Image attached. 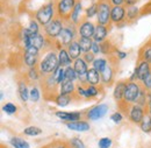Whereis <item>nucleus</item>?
<instances>
[{
  "label": "nucleus",
  "mask_w": 151,
  "mask_h": 148,
  "mask_svg": "<svg viewBox=\"0 0 151 148\" xmlns=\"http://www.w3.org/2000/svg\"><path fill=\"white\" fill-rule=\"evenodd\" d=\"M87 90V96H88V98L90 97H95L96 94H98V89L95 88V85H91L88 89H86Z\"/></svg>",
  "instance_id": "48"
},
{
  "label": "nucleus",
  "mask_w": 151,
  "mask_h": 148,
  "mask_svg": "<svg viewBox=\"0 0 151 148\" xmlns=\"http://www.w3.org/2000/svg\"><path fill=\"white\" fill-rule=\"evenodd\" d=\"M59 67L58 56L55 53H50L40 63V70L42 74H54Z\"/></svg>",
  "instance_id": "4"
},
{
  "label": "nucleus",
  "mask_w": 151,
  "mask_h": 148,
  "mask_svg": "<svg viewBox=\"0 0 151 148\" xmlns=\"http://www.w3.org/2000/svg\"><path fill=\"white\" fill-rule=\"evenodd\" d=\"M112 5L113 6H121V5H124V0H111Z\"/></svg>",
  "instance_id": "52"
},
{
  "label": "nucleus",
  "mask_w": 151,
  "mask_h": 148,
  "mask_svg": "<svg viewBox=\"0 0 151 148\" xmlns=\"http://www.w3.org/2000/svg\"><path fill=\"white\" fill-rule=\"evenodd\" d=\"M122 114L120 113V112H115V113H113L112 115H111V119L113 120L114 123H116V124H119V123H121L122 121Z\"/></svg>",
  "instance_id": "46"
},
{
  "label": "nucleus",
  "mask_w": 151,
  "mask_h": 148,
  "mask_svg": "<svg viewBox=\"0 0 151 148\" xmlns=\"http://www.w3.org/2000/svg\"><path fill=\"white\" fill-rule=\"evenodd\" d=\"M2 110L6 112L7 114H13V113L17 112V106H15L14 104H12V103H7V104L2 107Z\"/></svg>",
  "instance_id": "40"
},
{
  "label": "nucleus",
  "mask_w": 151,
  "mask_h": 148,
  "mask_svg": "<svg viewBox=\"0 0 151 148\" xmlns=\"http://www.w3.org/2000/svg\"><path fill=\"white\" fill-rule=\"evenodd\" d=\"M143 84H144V88H145L148 91H151V73L144 78Z\"/></svg>",
  "instance_id": "47"
},
{
  "label": "nucleus",
  "mask_w": 151,
  "mask_h": 148,
  "mask_svg": "<svg viewBox=\"0 0 151 148\" xmlns=\"http://www.w3.org/2000/svg\"><path fill=\"white\" fill-rule=\"evenodd\" d=\"M68 128L73 131H79V132H86V131L90 130V124L86 123V121H80V120H77V121H70L66 124Z\"/></svg>",
  "instance_id": "17"
},
{
  "label": "nucleus",
  "mask_w": 151,
  "mask_h": 148,
  "mask_svg": "<svg viewBox=\"0 0 151 148\" xmlns=\"http://www.w3.org/2000/svg\"><path fill=\"white\" fill-rule=\"evenodd\" d=\"M73 68H75L76 73L78 75V79L81 83L87 82V71H88V69H87V63L85 62V59L81 58V57L75 59Z\"/></svg>",
  "instance_id": "7"
},
{
  "label": "nucleus",
  "mask_w": 151,
  "mask_h": 148,
  "mask_svg": "<svg viewBox=\"0 0 151 148\" xmlns=\"http://www.w3.org/2000/svg\"><path fill=\"white\" fill-rule=\"evenodd\" d=\"M38 50L37 48L35 47H26V50H24V63L29 67V68H33L36 65L37 63V56H38Z\"/></svg>",
  "instance_id": "10"
},
{
  "label": "nucleus",
  "mask_w": 151,
  "mask_h": 148,
  "mask_svg": "<svg viewBox=\"0 0 151 148\" xmlns=\"http://www.w3.org/2000/svg\"><path fill=\"white\" fill-rule=\"evenodd\" d=\"M112 146V140L109 138H102L99 140V147L100 148H109Z\"/></svg>",
  "instance_id": "41"
},
{
  "label": "nucleus",
  "mask_w": 151,
  "mask_h": 148,
  "mask_svg": "<svg viewBox=\"0 0 151 148\" xmlns=\"http://www.w3.org/2000/svg\"><path fill=\"white\" fill-rule=\"evenodd\" d=\"M23 133L26 135H29V136H36V135H40L42 133V130L40 127H36V126H30V127L24 128Z\"/></svg>",
  "instance_id": "34"
},
{
  "label": "nucleus",
  "mask_w": 151,
  "mask_h": 148,
  "mask_svg": "<svg viewBox=\"0 0 151 148\" xmlns=\"http://www.w3.org/2000/svg\"><path fill=\"white\" fill-rule=\"evenodd\" d=\"M59 148H64V147H59Z\"/></svg>",
  "instance_id": "55"
},
{
  "label": "nucleus",
  "mask_w": 151,
  "mask_h": 148,
  "mask_svg": "<svg viewBox=\"0 0 151 148\" xmlns=\"http://www.w3.org/2000/svg\"><path fill=\"white\" fill-rule=\"evenodd\" d=\"M100 79H101V74H100L96 69H94V68L88 69V71H87V82H88L91 85H96V84H99Z\"/></svg>",
  "instance_id": "23"
},
{
  "label": "nucleus",
  "mask_w": 151,
  "mask_h": 148,
  "mask_svg": "<svg viewBox=\"0 0 151 148\" xmlns=\"http://www.w3.org/2000/svg\"><path fill=\"white\" fill-rule=\"evenodd\" d=\"M64 28V21L59 17H55L47 26H44V33L50 38H56L60 35Z\"/></svg>",
  "instance_id": "5"
},
{
  "label": "nucleus",
  "mask_w": 151,
  "mask_h": 148,
  "mask_svg": "<svg viewBox=\"0 0 151 148\" xmlns=\"http://www.w3.org/2000/svg\"><path fill=\"white\" fill-rule=\"evenodd\" d=\"M57 1H49L47 4H44L43 6H41L35 13V20H37V22L41 26H47L52 19L57 17V8H56Z\"/></svg>",
  "instance_id": "1"
},
{
  "label": "nucleus",
  "mask_w": 151,
  "mask_h": 148,
  "mask_svg": "<svg viewBox=\"0 0 151 148\" xmlns=\"http://www.w3.org/2000/svg\"><path fill=\"white\" fill-rule=\"evenodd\" d=\"M108 112V105L106 104H100L98 106H94L93 109H91L87 113V118L91 120H98L101 119L104 115H106V113Z\"/></svg>",
  "instance_id": "13"
},
{
  "label": "nucleus",
  "mask_w": 151,
  "mask_h": 148,
  "mask_svg": "<svg viewBox=\"0 0 151 148\" xmlns=\"http://www.w3.org/2000/svg\"><path fill=\"white\" fill-rule=\"evenodd\" d=\"M56 103L58 106H66L71 102V97L68 93H59L56 97Z\"/></svg>",
  "instance_id": "28"
},
{
  "label": "nucleus",
  "mask_w": 151,
  "mask_h": 148,
  "mask_svg": "<svg viewBox=\"0 0 151 148\" xmlns=\"http://www.w3.org/2000/svg\"><path fill=\"white\" fill-rule=\"evenodd\" d=\"M141 92V89L138 86V84L136 82H129L127 83V88H126V92H124V100L130 103V102H136V99L138 98Z\"/></svg>",
  "instance_id": "8"
},
{
  "label": "nucleus",
  "mask_w": 151,
  "mask_h": 148,
  "mask_svg": "<svg viewBox=\"0 0 151 148\" xmlns=\"http://www.w3.org/2000/svg\"><path fill=\"white\" fill-rule=\"evenodd\" d=\"M92 64H93V68L94 69H96L99 73H102L104 69L107 67V61L104 59V58H95L94 62Z\"/></svg>",
  "instance_id": "32"
},
{
  "label": "nucleus",
  "mask_w": 151,
  "mask_h": 148,
  "mask_svg": "<svg viewBox=\"0 0 151 148\" xmlns=\"http://www.w3.org/2000/svg\"><path fill=\"white\" fill-rule=\"evenodd\" d=\"M141 17V8H138L136 5L135 6H129L127 7V14H126V19L128 21H135L136 19H138Z\"/></svg>",
  "instance_id": "22"
},
{
  "label": "nucleus",
  "mask_w": 151,
  "mask_h": 148,
  "mask_svg": "<svg viewBox=\"0 0 151 148\" xmlns=\"http://www.w3.org/2000/svg\"><path fill=\"white\" fill-rule=\"evenodd\" d=\"M29 98H30V100L34 102V103L38 102V99H40V91H38L37 88H33V89L30 90V92H29Z\"/></svg>",
  "instance_id": "39"
},
{
  "label": "nucleus",
  "mask_w": 151,
  "mask_h": 148,
  "mask_svg": "<svg viewBox=\"0 0 151 148\" xmlns=\"http://www.w3.org/2000/svg\"><path fill=\"white\" fill-rule=\"evenodd\" d=\"M71 144H72V146H73L75 148H85L84 144L81 142V140H80V139H78V138H73V139H71Z\"/></svg>",
  "instance_id": "45"
},
{
  "label": "nucleus",
  "mask_w": 151,
  "mask_h": 148,
  "mask_svg": "<svg viewBox=\"0 0 151 148\" xmlns=\"http://www.w3.org/2000/svg\"><path fill=\"white\" fill-rule=\"evenodd\" d=\"M75 91V85H73V82L72 81H69V79H65L62 85H60V93H72Z\"/></svg>",
  "instance_id": "27"
},
{
  "label": "nucleus",
  "mask_w": 151,
  "mask_h": 148,
  "mask_svg": "<svg viewBox=\"0 0 151 148\" xmlns=\"http://www.w3.org/2000/svg\"><path fill=\"white\" fill-rule=\"evenodd\" d=\"M56 115L60 118L62 120L66 121H77L80 119V113L79 112H56Z\"/></svg>",
  "instance_id": "19"
},
{
  "label": "nucleus",
  "mask_w": 151,
  "mask_h": 148,
  "mask_svg": "<svg viewBox=\"0 0 151 148\" xmlns=\"http://www.w3.org/2000/svg\"><path fill=\"white\" fill-rule=\"evenodd\" d=\"M150 67H149V62H147V61H142L139 64H138V67H137V79H139V81H144V78L148 76V75L150 74Z\"/></svg>",
  "instance_id": "15"
},
{
  "label": "nucleus",
  "mask_w": 151,
  "mask_h": 148,
  "mask_svg": "<svg viewBox=\"0 0 151 148\" xmlns=\"http://www.w3.org/2000/svg\"><path fill=\"white\" fill-rule=\"evenodd\" d=\"M78 42L80 44V48H81L83 53H88L90 50H92L93 41H92L91 37H80Z\"/></svg>",
  "instance_id": "26"
},
{
  "label": "nucleus",
  "mask_w": 151,
  "mask_h": 148,
  "mask_svg": "<svg viewBox=\"0 0 151 148\" xmlns=\"http://www.w3.org/2000/svg\"><path fill=\"white\" fill-rule=\"evenodd\" d=\"M117 56H119V58H120V59H123V58L127 56V53L121 52V50H117Z\"/></svg>",
  "instance_id": "53"
},
{
  "label": "nucleus",
  "mask_w": 151,
  "mask_h": 148,
  "mask_svg": "<svg viewBox=\"0 0 151 148\" xmlns=\"http://www.w3.org/2000/svg\"><path fill=\"white\" fill-rule=\"evenodd\" d=\"M107 33H108L107 26H104V25H99L98 23V26H95V32H94V35H93L94 42L102 43L105 41L106 36H107Z\"/></svg>",
  "instance_id": "14"
},
{
  "label": "nucleus",
  "mask_w": 151,
  "mask_h": 148,
  "mask_svg": "<svg viewBox=\"0 0 151 148\" xmlns=\"http://www.w3.org/2000/svg\"><path fill=\"white\" fill-rule=\"evenodd\" d=\"M94 53H84V59H85V62L86 63H93L94 62Z\"/></svg>",
  "instance_id": "44"
},
{
  "label": "nucleus",
  "mask_w": 151,
  "mask_h": 148,
  "mask_svg": "<svg viewBox=\"0 0 151 148\" xmlns=\"http://www.w3.org/2000/svg\"><path fill=\"white\" fill-rule=\"evenodd\" d=\"M58 61H59V67H70L72 58L68 50L62 49L59 50V54H58Z\"/></svg>",
  "instance_id": "21"
},
{
  "label": "nucleus",
  "mask_w": 151,
  "mask_h": 148,
  "mask_svg": "<svg viewBox=\"0 0 151 148\" xmlns=\"http://www.w3.org/2000/svg\"><path fill=\"white\" fill-rule=\"evenodd\" d=\"M151 14V0H149L142 8H141V17Z\"/></svg>",
  "instance_id": "42"
},
{
  "label": "nucleus",
  "mask_w": 151,
  "mask_h": 148,
  "mask_svg": "<svg viewBox=\"0 0 151 148\" xmlns=\"http://www.w3.org/2000/svg\"><path fill=\"white\" fill-rule=\"evenodd\" d=\"M100 52H101V44L98 43V42H93V46H92V53L99 54Z\"/></svg>",
  "instance_id": "49"
},
{
  "label": "nucleus",
  "mask_w": 151,
  "mask_h": 148,
  "mask_svg": "<svg viewBox=\"0 0 151 148\" xmlns=\"http://www.w3.org/2000/svg\"><path fill=\"white\" fill-rule=\"evenodd\" d=\"M142 58L143 61H147V62H150L151 61V43H149L147 47H144L142 49Z\"/></svg>",
  "instance_id": "38"
},
{
  "label": "nucleus",
  "mask_w": 151,
  "mask_h": 148,
  "mask_svg": "<svg viewBox=\"0 0 151 148\" xmlns=\"http://www.w3.org/2000/svg\"><path fill=\"white\" fill-rule=\"evenodd\" d=\"M111 0H98V23L107 26L111 23V12H112Z\"/></svg>",
  "instance_id": "2"
},
{
  "label": "nucleus",
  "mask_w": 151,
  "mask_h": 148,
  "mask_svg": "<svg viewBox=\"0 0 151 148\" xmlns=\"http://www.w3.org/2000/svg\"><path fill=\"white\" fill-rule=\"evenodd\" d=\"M126 14H127V7L124 5L113 6L111 12V22H113L115 25L121 23L122 21H124Z\"/></svg>",
  "instance_id": "9"
},
{
  "label": "nucleus",
  "mask_w": 151,
  "mask_h": 148,
  "mask_svg": "<svg viewBox=\"0 0 151 148\" xmlns=\"http://www.w3.org/2000/svg\"><path fill=\"white\" fill-rule=\"evenodd\" d=\"M28 32L33 35V34H38L40 30V23L37 22V20H30L29 21V26L27 27Z\"/></svg>",
  "instance_id": "35"
},
{
  "label": "nucleus",
  "mask_w": 151,
  "mask_h": 148,
  "mask_svg": "<svg viewBox=\"0 0 151 148\" xmlns=\"http://www.w3.org/2000/svg\"><path fill=\"white\" fill-rule=\"evenodd\" d=\"M77 91H78V93H79L80 96H83V97H85V98H88V96H87V90H85V89H83L81 86H78V89H77Z\"/></svg>",
  "instance_id": "50"
},
{
  "label": "nucleus",
  "mask_w": 151,
  "mask_h": 148,
  "mask_svg": "<svg viewBox=\"0 0 151 148\" xmlns=\"http://www.w3.org/2000/svg\"><path fill=\"white\" fill-rule=\"evenodd\" d=\"M28 76H29L30 79L36 81V79H38V77H40V74H38V71L36 70V68L33 67V68H30V70H29V73H28Z\"/></svg>",
  "instance_id": "43"
},
{
  "label": "nucleus",
  "mask_w": 151,
  "mask_h": 148,
  "mask_svg": "<svg viewBox=\"0 0 151 148\" xmlns=\"http://www.w3.org/2000/svg\"><path fill=\"white\" fill-rule=\"evenodd\" d=\"M149 109H150V115H151V104H150V107H149Z\"/></svg>",
  "instance_id": "54"
},
{
  "label": "nucleus",
  "mask_w": 151,
  "mask_h": 148,
  "mask_svg": "<svg viewBox=\"0 0 151 148\" xmlns=\"http://www.w3.org/2000/svg\"><path fill=\"white\" fill-rule=\"evenodd\" d=\"M126 88H127V83L126 82H119L116 84L115 90H114V98L116 100H121L122 98H124Z\"/></svg>",
  "instance_id": "25"
},
{
  "label": "nucleus",
  "mask_w": 151,
  "mask_h": 148,
  "mask_svg": "<svg viewBox=\"0 0 151 148\" xmlns=\"http://www.w3.org/2000/svg\"><path fill=\"white\" fill-rule=\"evenodd\" d=\"M11 142H12V145L15 148H29V145L24 140H22L20 138H13L11 140Z\"/></svg>",
  "instance_id": "37"
},
{
  "label": "nucleus",
  "mask_w": 151,
  "mask_h": 148,
  "mask_svg": "<svg viewBox=\"0 0 151 148\" xmlns=\"http://www.w3.org/2000/svg\"><path fill=\"white\" fill-rule=\"evenodd\" d=\"M81 11H83V2L81 0H78V2L76 4L75 8L72 11V14H71V18L70 21L75 25H78L80 22V14H81Z\"/></svg>",
  "instance_id": "20"
},
{
  "label": "nucleus",
  "mask_w": 151,
  "mask_h": 148,
  "mask_svg": "<svg viewBox=\"0 0 151 148\" xmlns=\"http://www.w3.org/2000/svg\"><path fill=\"white\" fill-rule=\"evenodd\" d=\"M85 18L86 19H91L93 18L94 15L98 14V1H94L91 6H88L85 11Z\"/></svg>",
  "instance_id": "30"
},
{
  "label": "nucleus",
  "mask_w": 151,
  "mask_h": 148,
  "mask_svg": "<svg viewBox=\"0 0 151 148\" xmlns=\"http://www.w3.org/2000/svg\"><path fill=\"white\" fill-rule=\"evenodd\" d=\"M141 128L143 132H151V115L145 114L141 121Z\"/></svg>",
  "instance_id": "31"
},
{
  "label": "nucleus",
  "mask_w": 151,
  "mask_h": 148,
  "mask_svg": "<svg viewBox=\"0 0 151 148\" xmlns=\"http://www.w3.org/2000/svg\"><path fill=\"white\" fill-rule=\"evenodd\" d=\"M68 52H69V54H70L72 59L79 58L80 55H81V53H83V50H81V48H80V44H79V42H77V41L71 42V43L68 46Z\"/></svg>",
  "instance_id": "18"
},
{
  "label": "nucleus",
  "mask_w": 151,
  "mask_h": 148,
  "mask_svg": "<svg viewBox=\"0 0 151 148\" xmlns=\"http://www.w3.org/2000/svg\"><path fill=\"white\" fill-rule=\"evenodd\" d=\"M52 75L58 84H62L65 81V70L63 69V67H58V69Z\"/></svg>",
  "instance_id": "33"
},
{
  "label": "nucleus",
  "mask_w": 151,
  "mask_h": 148,
  "mask_svg": "<svg viewBox=\"0 0 151 148\" xmlns=\"http://www.w3.org/2000/svg\"><path fill=\"white\" fill-rule=\"evenodd\" d=\"M68 22V26H64L60 35H59V41L64 46H69L71 42H73L76 37V29L75 26H71V21H64Z\"/></svg>",
  "instance_id": "6"
},
{
  "label": "nucleus",
  "mask_w": 151,
  "mask_h": 148,
  "mask_svg": "<svg viewBox=\"0 0 151 148\" xmlns=\"http://www.w3.org/2000/svg\"><path fill=\"white\" fill-rule=\"evenodd\" d=\"M144 111H143V109L141 107V106H132L130 112H129V117H130V119H132V121L134 123H141L142 121V119L144 118Z\"/></svg>",
  "instance_id": "16"
},
{
  "label": "nucleus",
  "mask_w": 151,
  "mask_h": 148,
  "mask_svg": "<svg viewBox=\"0 0 151 148\" xmlns=\"http://www.w3.org/2000/svg\"><path fill=\"white\" fill-rule=\"evenodd\" d=\"M78 78V75L76 73L75 68H71V67H66L65 69V79H69V81H76Z\"/></svg>",
  "instance_id": "36"
},
{
  "label": "nucleus",
  "mask_w": 151,
  "mask_h": 148,
  "mask_svg": "<svg viewBox=\"0 0 151 148\" xmlns=\"http://www.w3.org/2000/svg\"><path fill=\"white\" fill-rule=\"evenodd\" d=\"M18 90H19L20 98L22 99V102H27L28 98H29V92H28L27 84L24 82H20L19 86H18Z\"/></svg>",
  "instance_id": "29"
},
{
  "label": "nucleus",
  "mask_w": 151,
  "mask_h": 148,
  "mask_svg": "<svg viewBox=\"0 0 151 148\" xmlns=\"http://www.w3.org/2000/svg\"><path fill=\"white\" fill-rule=\"evenodd\" d=\"M101 74V81L105 83V84H111L113 82V77H114V73H113V68L108 64Z\"/></svg>",
  "instance_id": "24"
},
{
  "label": "nucleus",
  "mask_w": 151,
  "mask_h": 148,
  "mask_svg": "<svg viewBox=\"0 0 151 148\" xmlns=\"http://www.w3.org/2000/svg\"><path fill=\"white\" fill-rule=\"evenodd\" d=\"M23 42H24V47H35L37 49H41L44 44V37L43 35L38 34H33L30 36H23Z\"/></svg>",
  "instance_id": "12"
},
{
  "label": "nucleus",
  "mask_w": 151,
  "mask_h": 148,
  "mask_svg": "<svg viewBox=\"0 0 151 148\" xmlns=\"http://www.w3.org/2000/svg\"><path fill=\"white\" fill-rule=\"evenodd\" d=\"M77 2L78 0H57V17H59L63 21H70L72 11Z\"/></svg>",
  "instance_id": "3"
},
{
  "label": "nucleus",
  "mask_w": 151,
  "mask_h": 148,
  "mask_svg": "<svg viewBox=\"0 0 151 148\" xmlns=\"http://www.w3.org/2000/svg\"><path fill=\"white\" fill-rule=\"evenodd\" d=\"M139 0H124V6L129 7V6H135Z\"/></svg>",
  "instance_id": "51"
},
{
  "label": "nucleus",
  "mask_w": 151,
  "mask_h": 148,
  "mask_svg": "<svg viewBox=\"0 0 151 148\" xmlns=\"http://www.w3.org/2000/svg\"><path fill=\"white\" fill-rule=\"evenodd\" d=\"M94 32L95 26L88 20H84L78 27V33L81 37H93Z\"/></svg>",
  "instance_id": "11"
}]
</instances>
